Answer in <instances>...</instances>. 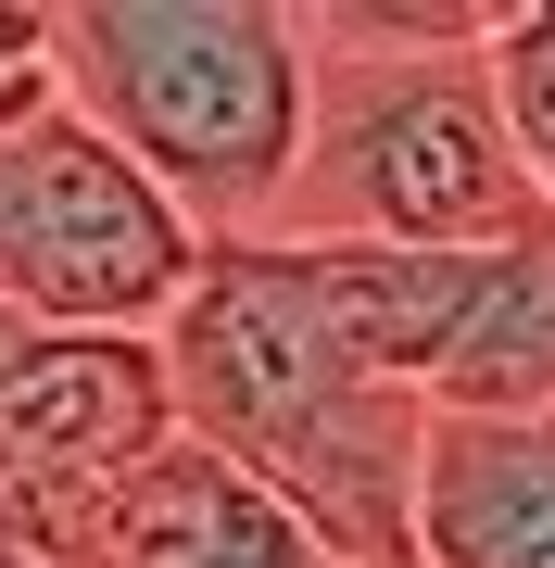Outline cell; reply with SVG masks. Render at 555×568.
Returning a JSON list of instances; mask_svg holds the SVG:
<instances>
[{
    "mask_svg": "<svg viewBox=\"0 0 555 568\" xmlns=\"http://www.w3.org/2000/svg\"><path fill=\"white\" fill-rule=\"evenodd\" d=\"M152 354H165L177 443H203L253 493H278L341 568H417V443H430V405L341 342L329 291H316V265L290 241L203 253L177 316L152 328Z\"/></svg>",
    "mask_w": 555,
    "mask_h": 568,
    "instance_id": "1",
    "label": "cell"
},
{
    "mask_svg": "<svg viewBox=\"0 0 555 568\" xmlns=\"http://www.w3.org/2000/svg\"><path fill=\"white\" fill-rule=\"evenodd\" d=\"M493 13H304V152L266 241L304 253H493L543 227V190L493 102Z\"/></svg>",
    "mask_w": 555,
    "mask_h": 568,
    "instance_id": "2",
    "label": "cell"
},
{
    "mask_svg": "<svg viewBox=\"0 0 555 568\" xmlns=\"http://www.w3.org/2000/svg\"><path fill=\"white\" fill-rule=\"evenodd\" d=\"M63 114L165 190L203 253L266 241L304 152V13L290 0H51Z\"/></svg>",
    "mask_w": 555,
    "mask_h": 568,
    "instance_id": "3",
    "label": "cell"
},
{
    "mask_svg": "<svg viewBox=\"0 0 555 568\" xmlns=\"http://www.w3.org/2000/svg\"><path fill=\"white\" fill-rule=\"evenodd\" d=\"M203 241L165 215V190L102 126L39 114L0 140V328H114L152 342L177 316Z\"/></svg>",
    "mask_w": 555,
    "mask_h": 568,
    "instance_id": "4",
    "label": "cell"
},
{
    "mask_svg": "<svg viewBox=\"0 0 555 568\" xmlns=\"http://www.w3.org/2000/svg\"><path fill=\"white\" fill-rule=\"evenodd\" d=\"M177 443L165 354L114 328H0V556L76 568L102 506Z\"/></svg>",
    "mask_w": 555,
    "mask_h": 568,
    "instance_id": "5",
    "label": "cell"
},
{
    "mask_svg": "<svg viewBox=\"0 0 555 568\" xmlns=\"http://www.w3.org/2000/svg\"><path fill=\"white\" fill-rule=\"evenodd\" d=\"M417 568H555V417H430Z\"/></svg>",
    "mask_w": 555,
    "mask_h": 568,
    "instance_id": "6",
    "label": "cell"
},
{
    "mask_svg": "<svg viewBox=\"0 0 555 568\" xmlns=\"http://www.w3.org/2000/svg\"><path fill=\"white\" fill-rule=\"evenodd\" d=\"M76 568H341V556L316 544L278 493H253L227 455L165 443V455L102 506V530H89Z\"/></svg>",
    "mask_w": 555,
    "mask_h": 568,
    "instance_id": "7",
    "label": "cell"
},
{
    "mask_svg": "<svg viewBox=\"0 0 555 568\" xmlns=\"http://www.w3.org/2000/svg\"><path fill=\"white\" fill-rule=\"evenodd\" d=\"M430 417H555V215L467 265L454 342L430 366Z\"/></svg>",
    "mask_w": 555,
    "mask_h": 568,
    "instance_id": "8",
    "label": "cell"
},
{
    "mask_svg": "<svg viewBox=\"0 0 555 568\" xmlns=\"http://www.w3.org/2000/svg\"><path fill=\"white\" fill-rule=\"evenodd\" d=\"M480 63H493L505 140H517V164H531V190L555 215V0H505L493 39H480Z\"/></svg>",
    "mask_w": 555,
    "mask_h": 568,
    "instance_id": "9",
    "label": "cell"
},
{
    "mask_svg": "<svg viewBox=\"0 0 555 568\" xmlns=\"http://www.w3.org/2000/svg\"><path fill=\"white\" fill-rule=\"evenodd\" d=\"M51 102H63V77H51V0H0V140L39 126Z\"/></svg>",
    "mask_w": 555,
    "mask_h": 568,
    "instance_id": "10",
    "label": "cell"
}]
</instances>
